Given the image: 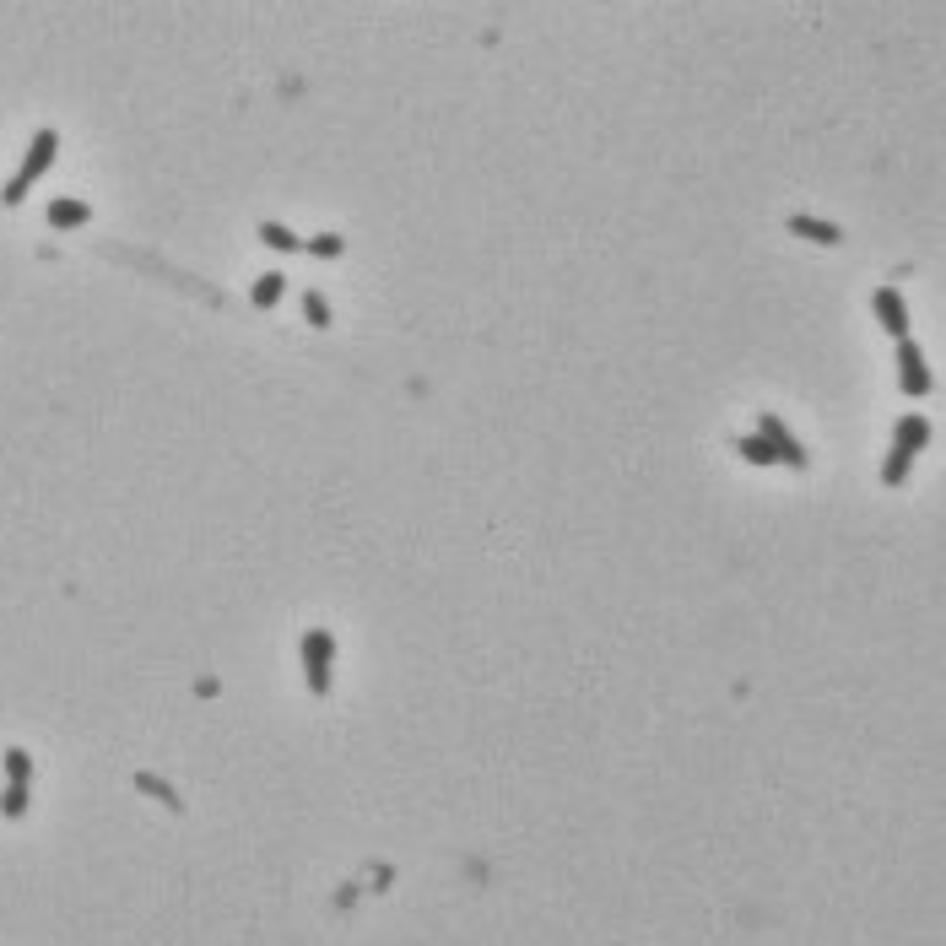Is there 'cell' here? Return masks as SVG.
<instances>
[{
  "instance_id": "obj_15",
  "label": "cell",
  "mask_w": 946,
  "mask_h": 946,
  "mask_svg": "<svg viewBox=\"0 0 946 946\" xmlns=\"http://www.w3.org/2000/svg\"><path fill=\"white\" fill-rule=\"evenodd\" d=\"M736 449H741V455L752 460V465H779V455H774V449H768V444H763V438H757V433H746Z\"/></svg>"
},
{
  "instance_id": "obj_11",
  "label": "cell",
  "mask_w": 946,
  "mask_h": 946,
  "mask_svg": "<svg viewBox=\"0 0 946 946\" xmlns=\"http://www.w3.org/2000/svg\"><path fill=\"white\" fill-rule=\"evenodd\" d=\"M28 801H33L28 784H6V795H0V817H28Z\"/></svg>"
},
{
  "instance_id": "obj_10",
  "label": "cell",
  "mask_w": 946,
  "mask_h": 946,
  "mask_svg": "<svg viewBox=\"0 0 946 946\" xmlns=\"http://www.w3.org/2000/svg\"><path fill=\"white\" fill-rule=\"evenodd\" d=\"M49 222H55V228H76V222H87V206L82 201H49Z\"/></svg>"
},
{
  "instance_id": "obj_16",
  "label": "cell",
  "mask_w": 946,
  "mask_h": 946,
  "mask_svg": "<svg viewBox=\"0 0 946 946\" xmlns=\"http://www.w3.org/2000/svg\"><path fill=\"white\" fill-rule=\"evenodd\" d=\"M136 790H146V795H157V801H163V806H173V811H179L184 801H179V795H173L168 790V784L163 779H157V774H136Z\"/></svg>"
},
{
  "instance_id": "obj_1",
  "label": "cell",
  "mask_w": 946,
  "mask_h": 946,
  "mask_svg": "<svg viewBox=\"0 0 946 946\" xmlns=\"http://www.w3.org/2000/svg\"><path fill=\"white\" fill-rule=\"evenodd\" d=\"M55 146H60V136H55V130H38V136H33V146H28V157H22V168L17 173H11V179H6V206H17L22 201V195H28V184L38 179V173H44L49 163H55Z\"/></svg>"
},
{
  "instance_id": "obj_2",
  "label": "cell",
  "mask_w": 946,
  "mask_h": 946,
  "mask_svg": "<svg viewBox=\"0 0 946 946\" xmlns=\"http://www.w3.org/2000/svg\"><path fill=\"white\" fill-rule=\"evenodd\" d=\"M298 649H303V676H309V692H314V698H325V692H330V660H336V638H330L325 628H309Z\"/></svg>"
},
{
  "instance_id": "obj_4",
  "label": "cell",
  "mask_w": 946,
  "mask_h": 946,
  "mask_svg": "<svg viewBox=\"0 0 946 946\" xmlns=\"http://www.w3.org/2000/svg\"><path fill=\"white\" fill-rule=\"evenodd\" d=\"M898 379H903V390H909V395H925L930 390V368H925V357H919L914 341H898Z\"/></svg>"
},
{
  "instance_id": "obj_6",
  "label": "cell",
  "mask_w": 946,
  "mask_h": 946,
  "mask_svg": "<svg viewBox=\"0 0 946 946\" xmlns=\"http://www.w3.org/2000/svg\"><path fill=\"white\" fill-rule=\"evenodd\" d=\"M790 233L811 238V244H838V228H833V222H822V217H806V211H795V217H790Z\"/></svg>"
},
{
  "instance_id": "obj_3",
  "label": "cell",
  "mask_w": 946,
  "mask_h": 946,
  "mask_svg": "<svg viewBox=\"0 0 946 946\" xmlns=\"http://www.w3.org/2000/svg\"><path fill=\"white\" fill-rule=\"evenodd\" d=\"M757 428H763L757 438H763V444H768V449H774V455H779V465H790V471H806V449L795 444V433L784 428L779 417H763V422H757Z\"/></svg>"
},
{
  "instance_id": "obj_7",
  "label": "cell",
  "mask_w": 946,
  "mask_h": 946,
  "mask_svg": "<svg viewBox=\"0 0 946 946\" xmlns=\"http://www.w3.org/2000/svg\"><path fill=\"white\" fill-rule=\"evenodd\" d=\"M892 444H903L909 455H914V449H925V444H930V422H925V417H903L898 433H892Z\"/></svg>"
},
{
  "instance_id": "obj_8",
  "label": "cell",
  "mask_w": 946,
  "mask_h": 946,
  "mask_svg": "<svg viewBox=\"0 0 946 946\" xmlns=\"http://www.w3.org/2000/svg\"><path fill=\"white\" fill-rule=\"evenodd\" d=\"M260 238L271 249H282V255H303V238L292 233V228H282V222H260Z\"/></svg>"
},
{
  "instance_id": "obj_5",
  "label": "cell",
  "mask_w": 946,
  "mask_h": 946,
  "mask_svg": "<svg viewBox=\"0 0 946 946\" xmlns=\"http://www.w3.org/2000/svg\"><path fill=\"white\" fill-rule=\"evenodd\" d=\"M876 319H882V330H887V336H898V341H909V309H903V298H898V292H892V287H882V292H876Z\"/></svg>"
},
{
  "instance_id": "obj_12",
  "label": "cell",
  "mask_w": 946,
  "mask_h": 946,
  "mask_svg": "<svg viewBox=\"0 0 946 946\" xmlns=\"http://www.w3.org/2000/svg\"><path fill=\"white\" fill-rule=\"evenodd\" d=\"M303 319H309L314 330H325V325H330V303H325V292H314V287L303 292Z\"/></svg>"
},
{
  "instance_id": "obj_9",
  "label": "cell",
  "mask_w": 946,
  "mask_h": 946,
  "mask_svg": "<svg viewBox=\"0 0 946 946\" xmlns=\"http://www.w3.org/2000/svg\"><path fill=\"white\" fill-rule=\"evenodd\" d=\"M6 784H33V757L22 746H6Z\"/></svg>"
},
{
  "instance_id": "obj_14",
  "label": "cell",
  "mask_w": 946,
  "mask_h": 946,
  "mask_svg": "<svg viewBox=\"0 0 946 946\" xmlns=\"http://www.w3.org/2000/svg\"><path fill=\"white\" fill-rule=\"evenodd\" d=\"M303 255H314V260H336V255H341V233H314L309 244H303Z\"/></svg>"
},
{
  "instance_id": "obj_13",
  "label": "cell",
  "mask_w": 946,
  "mask_h": 946,
  "mask_svg": "<svg viewBox=\"0 0 946 946\" xmlns=\"http://www.w3.org/2000/svg\"><path fill=\"white\" fill-rule=\"evenodd\" d=\"M282 287H287V276H282V271H265L260 282H255V303H260V309H271V303L282 298Z\"/></svg>"
}]
</instances>
